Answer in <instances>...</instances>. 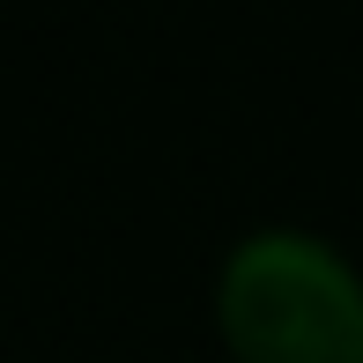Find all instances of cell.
Wrapping results in <instances>:
<instances>
[{"label":"cell","instance_id":"6da1fadb","mask_svg":"<svg viewBox=\"0 0 363 363\" xmlns=\"http://www.w3.org/2000/svg\"><path fill=\"white\" fill-rule=\"evenodd\" d=\"M216 319L238 363H363V267L319 230H245L223 252Z\"/></svg>","mask_w":363,"mask_h":363}]
</instances>
